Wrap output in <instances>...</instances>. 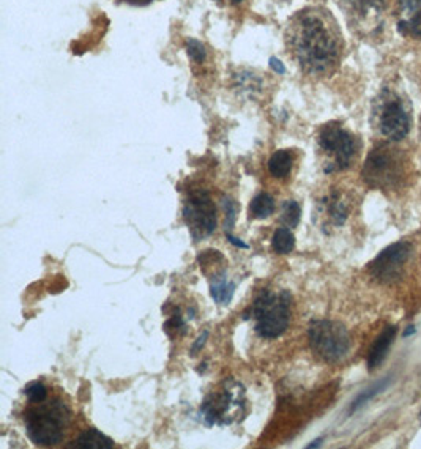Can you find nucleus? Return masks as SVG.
Masks as SVG:
<instances>
[{
    "mask_svg": "<svg viewBox=\"0 0 421 449\" xmlns=\"http://www.w3.org/2000/svg\"><path fill=\"white\" fill-rule=\"evenodd\" d=\"M207 337H209V331H205V333H204L202 336H199L197 342L194 344V346H193V355H196V353H197V350L204 346L205 341H207Z\"/></svg>",
    "mask_w": 421,
    "mask_h": 449,
    "instance_id": "obj_25",
    "label": "nucleus"
},
{
    "mask_svg": "<svg viewBox=\"0 0 421 449\" xmlns=\"http://www.w3.org/2000/svg\"><path fill=\"white\" fill-rule=\"evenodd\" d=\"M183 219L190 229L191 237L199 242L212 235L216 229V208L209 193H193L183 205Z\"/></svg>",
    "mask_w": 421,
    "mask_h": 449,
    "instance_id": "obj_8",
    "label": "nucleus"
},
{
    "mask_svg": "<svg viewBox=\"0 0 421 449\" xmlns=\"http://www.w3.org/2000/svg\"><path fill=\"white\" fill-rule=\"evenodd\" d=\"M226 2H229V4H240L242 0H226Z\"/></svg>",
    "mask_w": 421,
    "mask_h": 449,
    "instance_id": "obj_29",
    "label": "nucleus"
},
{
    "mask_svg": "<svg viewBox=\"0 0 421 449\" xmlns=\"http://www.w3.org/2000/svg\"><path fill=\"white\" fill-rule=\"evenodd\" d=\"M24 394L32 403H40L48 399V388L41 382H32L24 388Z\"/></svg>",
    "mask_w": 421,
    "mask_h": 449,
    "instance_id": "obj_19",
    "label": "nucleus"
},
{
    "mask_svg": "<svg viewBox=\"0 0 421 449\" xmlns=\"http://www.w3.org/2000/svg\"><path fill=\"white\" fill-rule=\"evenodd\" d=\"M286 44L300 68L311 76H327L338 68L344 40L332 13L319 6L292 16L286 29Z\"/></svg>",
    "mask_w": 421,
    "mask_h": 449,
    "instance_id": "obj_1",
    "label": "nucleus"
},
{
    "mask_svg": "<svg viewBox=\"0 0 421 449\" xmlns=\"http://www.w3.org/2000/svg\"><path fill=\"white\" fill-rule=\"evenodd\" d=\"M271 248L276 254H290L295 248V237L287 227H280L273 233V240H271Z\"/></svg>",
    "mask_w": 421,
    "mask_h": 449,
    "instance_id": "obj_18",
    "label": "nucleus"
},
{
    "mask_svg": "<svg viewBox=\"0 0 421 449\" xmlns=\"http://www.w3.org/2000/svg\"><path fill=\"white\" fill-rule=\"evenodd\" d=\"M352 15L358 19H373L384 11L387 0H347Z\"/></svg>",
    "mask_w": 421,
    "mask_h": 449,
    "instance_id": "obj_15",
    "label": "nucleus"
},
{
    "mask_svg": "<svg viewBox=\"0 0 421 449\" xmlns=\"http://www.w3.org/2000/svg\"><path fill=\"white\" fill-rule=\"evenodd\" d=\"M186 52L188 56H190V58H193L194 62L200 63L202 60H205V46L200 41L194 40V38H190V40H186Z\"/></svg>",
    "mask_w": 421,
    "mask_h": 449,
    "instance_id": "obj_22",
    "label": "nucleus"
},
{
    "mask_svg": "<svg viewBox=\"0 0 421 449\" xmlns=\"http://www.w3.org/2000/svg\"><path fill=\"white\" fill-rule=\"evenodd\" d=\"M128 2H131V4H141V5H144V4L152 2V0H128Z\"/></svg>",
    "mask_w": 421,
    "mask_h": 449,
    "instance_id": "obj_27",
    "label": "nucleus"
},
{
    "mask_svg": "<svg viewBox=\"0 0 421 449\" xmlns=\"http://www.w3.org/2000/svg\"><path fill=\"white\" fill-rule=\"evenodd\" d=\"M374 119L380 134L390 141L404 139L412 126V119L406 101L396 92L388 89H385L375 100Z\"/></svg>",
    "mask_w": 421,
    "mask_h": 449,
    "instance_id": "obj_5",
    "label": "nucleus"
},
{
    "mask_svg": "<svg viewBox=\"0 0 421 449\" xmlns=\"http://www.w3.org/2000/svg\"><path fill=\"white\" fill-rule=\"evenodd\" d=\"M294 155L290 150H278L268 161V171L275 178H286L292 171Z\"/></svg>",
    "mask_w": 421,
    "mask_h": 449,
    "instance_id": "obj_16",
    "label": "nucleus"
},
{
    "mask_svg": "<svg viewBox=\"0 0 421 449\" xmlns=\"http://www.w3.org/2000/svg\"><path fill=\"white\" fill-rule=\"evenodd\" d=\"M290 297L289 292L280 295L262 290L251 306V315L256 320V333L265 339H276L287 330L290 322Z\"/></svg>",
    "mask_w": 421,
    "mask_h": 449,
    "instance_id": "obj_4",
    "label": "nucleus"
},
{
    "mask_svg": "<svg viewBox=\"0 0 421 449\" xmlns=\"http://www.w3.org/2000/svg\"><path fill=\"white\" fill-rule=\"evenodd\" d=\"M387 385H388V380L382 382V383H377V385L373 386L371 389H366L365 393H361V394L358 396V398L355 399V402L352 403V412H355V410L360 408L361 405H365V403H366L368 401H371L375 394H379L380 391H384V389L387 388Z\"/></svg>",
    "mask_w": 421,
    "mask_h": 449,
    "instance_id": "obj_21",
    "label": "nucleus"
},
{
    "mask_svg": "<svg viewBox=\"0 0 421 449\" xmlns=\"http://www.w3.org/2000/svg\"><path fill=\"white\" fill-rule=\"evenodd\" d=\"M68 448H77V449H111L114 448V441L106 437L105 434H101L96 429H87L84 431L73 445Z\"/></svg>",
    "mask_w": 421,
    "mask_h": 449,
    "instance_id": "obj_13",
    "label": "nucleus"
},
{
    "mask_svg": "<svg viewBox=\"0 0 421 449\" xmlns=\"http://www.w3.org/2000/svg\"><path fill=\"white\" fill-rule=\"evenodd\" d=\"M300 205L295 200H286L283 207V221L287 224V227H295L300 223Z\"/></svg>",
    "mask_w": 421,
    "mask_h": 449,
    "instance_id": "obj_20",
    "label": "nucleus"
},
{
    "mask_svg": "<svg viewBox=\"0 0 421 449\" xmlns=\"http://www.w3.org/2000/svg\"><path fill=\"white\" fill-rule=\"evenodd\" d=\"M275 212V200L267 193H261L251 200L250 216L254 219H265Z\"/></svg>",
    "mask_w": 421,
    "mask_h": 449,
    "instance_id": "obj_17",
    "label": "nucleus"
},
{
    "mask_svg": "<svg viewBox=\"0 0 421 449\" xmlns=\"http://www.w3.org/2000/svg\"><path fill=\"white\" fill-rule=\"evenodd\" d=\"M309 346L325 363H338L349 353L351 336L344 325L333 320H316L309 327Z\"/></svg>",
    "mask_w": 421,
    "mask_h": 449,
    "instance_id": "obj_6",
    "label": "nucleus"
},
{
    "mask_svg": "<svg viewBox=\"0 0 421 449\" xmlns=\"http://www.w3.org/2000/svg\"><path fill=\"white\" fill-rule=\"evenodd\" d=\"M317 141L327 158V172L344 171L352 164L358 153V142L355 136L336 122L323 126Z\"/></svg>",
    "mask_w": 421,
    "mask_h": 449,
    "instance_id": "obj_7",
    "label": "nucleus"
},
{
    "mask_svg": "<svg viewBox=\"0 0 421 449\" xmlns=\"http://www.w3.org/2000/svg\"><path fill=\"white\" fill-rule=\"evenodd\" d=\"M24 415L25 432L38 446H54L60 443L65 429L70 422V410L60 401L40 402Z\"/></svg>",
    "mask_w": 421,
    "mask_h": 449,
    "instance_id": "obj_2",
    "label": "nucleus"
},
{
    "mask_svg": "<svg viewBox=\"0 0 421 449\" xmlns=\"http://www.w3.org/2000/svg\"><path fill=\"white\" fill-rule=\"evenodd\" d=\"M394 337H396V327H387L379 334V337L373 344V347L371 350H369V355H368L369 370H374L375 367H379V364L385 360V356L391 347Z\"/></svg>",
    "mask_w": 421,
    "mask_h": 449,
    "instance_id": "obj_12",
    "label": "nucleus"
},
{
    "mask_svg": "<svg viewBox=\"0 0 421 449\" xmlns=\"http://www.w3.org/2000/svg\"><path fill=\"white\" fill-rule=\"evenodd\" d=\"M212 284H210V294L212 298L215 299L218 304H229L232 301V297L235 294V284L228 281V276H226V271H221L219 275L213 276Z\"/></svg>",
    "mask_w": 421,
    "mask_h": 449,
    "instance_id": "obj_14",
    "label": "nucleus"
},
{
    "mask_svg": "<svg viewBox=\"0 0 421 449\" xmlns=\"http://www.w3.org/2000/svg\"><path fill=\"white\" fill-rule=\"evenodd\" d=\"M320 438L319 440H314V443H311V445H308V448H317V446H320Z\"/></svg>",
    "mask_w": 421,
    "mask_h": 449,
    "instance_id": "obj_28",
    "label": "nucleus"
},
{
    "mask_svg": "<svg viewBox=\"0 0 421 449\" xmlns=\"http://www.w3.org/2000/svg\"><path fill=\"white\" fill-rule=\"evenodd\" d=\"M223 207L226 213V232L232 229L237 221V204L231 197H223Z\"/></svg>",
    "mask_w": 421,
    "mask_h": 449,
    "instance_id": "obj_23",
    "label": "nucleus"
},
{
    "mask_svg": "<svg viewBox=\"0 0 421 449\" xmlns=\"http://www.w3.org/2000/svg\"><path fill=\"white\" fill-rule=\"evenodd\" d=\"M243 389L240 385L234 383V388L228 386L223 389V393L212 394L209 399L204 402L200 413L202 418L207 419V424H229L234 421L238 415V410L243 407Z\"/></svg>",
    "mask_w": 421,
    "mask_h": 449,
    "instance_id": "obj_9",
    "label": "nucleus"
},
{
    "mask_svg": "<svg viewBox=\"0 0 421 449\" xmlns=\"http://www.w3.org/2000/svg\"><path fill=\"white\" fill-rule=\"evenodd\" d=\"M398 30L404 37L421 40V0H399Z\"/></svg>",
    "mask_w": 421,
    "mask_h": 449,
    "instance_id": "obj_11",
    "label": "nucleus"
},
{
    "mask_svg": "<svg viewBox=\"0 0 421 449\" xmlns=\"http://www.w3.org/2000/svg\"><path fill=\"white\" fill-rule=\"evenodd\" d=\"M270 67L273 68V70L276 71V73H280V74L286 73V68H284V65H283L280 60H278V58H275V57L270 58Z\"/></svg>",
    "mask_w": 421,
    "mask_h": 449,
    "instance_id": "obj_24",
    "label": "nucleus"
},
{
    "mask_svg": "<svg viewBox=\"0 0 421 449\" xmlns=\"http://www.w3.org/2000/svg\"><path fill=\"white\" fill-rule=\"evenodd\" d=\"M406 175V156L399 148L380 144L371 150L363 166V178L377 190H393Z\"/></svg>",
    "mask_w": 421,
    "mask_h": 449,
    "instance_id": "obj_3",
    "label": "nucleus"
},
{
    "mask_svg": "<svg viewBox=\"0 0 421 449\" xmlns=\"http://www.w3.org/2000/svg\"><path fill=\"white\" fill-rule=\"evenodd\" d=\"M226 235H228V240L229 243H232L234 246H237V248H243V249H248V245H246L245 242H242V240H238L235 237H232L229 232H226Z\"/></svg>",
    "mask_w": 421,
    "mask_h": 449,
    "instance_id": "obj_26",
    "label": "nucleus"
},
{
    "mask_svg": "<svg viewBox=\"0 0 421 449\" xmlns=\"http://www.w3.org/2000/svg\"><path fill=\"white\" fill-rule=\"evenodd\" d=\"M412 248L409 243L399 242L390 245L382 251L371 263H369V273L379 282H393L403 275L406 263L409 262Z\"/></svg>",
    "mask_w": 421,
    "mask_h": 449,
    "instance_id": "obj_10",
    "label": "nucleus"
}]
</instances>
